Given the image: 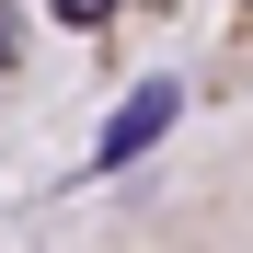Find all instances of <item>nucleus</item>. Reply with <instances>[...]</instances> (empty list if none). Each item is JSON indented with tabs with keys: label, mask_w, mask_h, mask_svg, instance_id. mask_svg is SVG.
<instances>
[{
	"label": "nucleus",
	"mask_w": 253,
	"mask_h": 253,
	"mask_svg": "<svg viewBox=\"0 0 253 253\" xmlns=\"http://www.w3.org/2000/svg\"><path fill=\"white\" fill-rule=\"evenodd\" d=\"M12 58H23V35H12V0H0V81H12Z\"/></svg>",
	"instance_id": "nucleus-1"
}]
</instances>
